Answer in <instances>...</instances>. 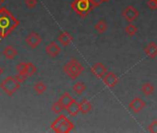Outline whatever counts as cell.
Wrapping results in <instances>:
<instances>
[{
    "label": "cell",
    "mask_w": 157,
    "mask_h": 133,
    "mask_svg": "<svg viewBox=\"0 0 157 133\" xmlns=\"http://www.w3.org/2000/svg\"><path fill=\"white\" fill-rule=\"evenodd\" d=\"M3 55L4 56L8 59V60H12L14 59L17 55H18V50L16 48H14L12 45H8L4 51H3Z\"/></svg>",
    "instance_id": "obj_13"
},
{
    "label": "cell",
    "mask_w": 157,
    "mask_h": 133,
    "mask_svg": "<svg viewBox=\"0 0 157 133\" xmlns=\"http://www.w3.org/2000/svg\"><path fill=\"white\" fill-rule=\"evenodd\" d=\"M3 71H4V70H3V68L1 66H0V76H1L2 74H3Z\"/></svg>",
    "instance_id": "obj_30"
},
{
    "label": "cell",
    "mask_w": 157,
    "mask_h": 133,
    "mask_svg": "<svg viewBox=\"0 0 157 133\" xmlns=\"http://www.w3.org/2000/svg\"><path fill=\"white\" fill-rule=\"evenodd\" d=\"M122 17L128 22L135 21L139 17V11L133 6H127L121 12Z\"/></svg>",
    "instance_id": "obj_5"
},
{
    "label": "cell",
    "mask_w": 157,
    "mask_h": 133,
    "mask_svg": "<svg viewBox=\"0 0 157 133\" xmlns=\"http://www.w3.org/2000/svg\"><path fill=\"white\" fill-rule=\"evenodd\" d=\"M42 41H43L42 36L35 32H31L25 38V43L27 44L28 46H30L33 49L38 47L42 43Z\"/></svg>",
    "instance_id": "obj_6"
},
{
    "label": "cell",
    "mask_w": 157,
    "mask_h": 133,
    "mask_svg": "<svg viewBox=\"0 0 157 133\" xmlns=\"http://www.w3.org/2000/svg\"><path fill=\"white\" fill-rule=\"evenodd\" d=\"M92 5L94 8H96V7H99L102 3H103V0H90Z\"/></svg>",
    "instance_id": "obj_29"
},
{
    "label": "cell",
    "mask_w": 157,
    "mask_h": 133,
    "mask_svg": "<svg viewBox=\"0 0 157 133\" xmlns=\"http://www.w3.org/2000/svg\"><path fill=\"white\" fill-rule=\"evenodd\" d=\"M110 0H103V2H109Z\"/></svg>",
    "instance_id": "obj_31"
},
{
    "label": "cell",
    "mask_w": 157,
    "mask_h": 133,
    "mask_svg": "<svg viewBox=\"0 0 157 133\" xmlns=\"http://www.w3.org/2000/svg\"><path fill=\"white\" fill-rule=\"evenodd\" d=\"M37 3H38L37 0H25V5L30 10L34 9L37 6Z\"/></svg>",
    "instance_id": "obj_26"
},
{
    "label": "cell",
    "mask_w": 157,
    "mask_h": 133,
    "mask_svg": "<svg viewBox=\"0 0 157 133\" xmlns=\"http://www.w3.org/2000/svg\"><path fill=\"white\" fill-rule=\"evenodd\" d=\"M15 79L17 80V82H18L22 83V82H25V80L27 79V76H26V75H24V74H20V73H18V75H16V76H15Z\"/></svg>",
    "instance_id": "obj_28"
},
{
    "label": "cell",
    "mask_w": 157,
    "mask_h": 133,
    "mask_svg": "<svg viewBox=\"0 0 157 133\" xmlns=\"http://www.w3.org/2000/svg\"><path fill=\"white\" fill-rule=\"evenodd\" d=\"M94 29H95V31H96L98 33H104V32L107 30V23H106V21H105V20H103V19L99 20V21L95 23Z\"/></svg>",
    "instance_id": "obj_17"
},
{
    "label": "cell",
    "mask_w": 157,
    "mask_h": 133,
    "mask_svg": "<svg viewBox=\"0 0 157 133\" xmlns=\"http://www.w3.org/2000/svg\"><path fill=\"white\" fill-rule=\"evenodd\" d=\"M91 72L94 75L95 78H97V79H103L104 76L107 72V69L105 68V66L103 63L98 62V63H95L94 65L92 66Z\"/></svg>",
    "instance_id": "obj_7"
},
{
    "label": "cell",
    "mask_w": 157,
    "mask_h": 133,
    "mask_svg": "<svg viewBox=\"0 0 157 133\" xmlns=\"http://www.w3.org/2000/svg\"><path fill=\"white\" fill-rule=\"evenodd\" d=\"M125 32H126V33H127L129 37H133V36L138 32V28L130 22L128 25L126 26Z\"/></svg>",
    "instance_id": "obj_21"
},
{
    "label": "cell",
    "mask_w": 157,
    "mask_h": 133,
    "mask_svg": "<svg viewBox=\"0 0 157 133\" xmlns=\"http://www.w3.org/2000/svg\"><path fill=\"white\" fill-rule=\"evenodd\" d=\"M51 128L56 133H68L73 130V123L65 115H60L51 124Z\"/></svg>",
    "instance_id": "obj_2"
},
{
    "label": "cell",
    "mask_w": 157,
    "mask_h": 133,
    "mask_svg": "<svg viewBox=\"0 0 157 133\" xmlns=\"http://www.w3.org/2000/svg\"><path fill=\"white\" fill-rule=\"evenodd\" d=\"M92 110V104L87 99H83L80 103V112L83 115L88 114Z\"/></svg>",
    "instance_id": "obj_16"
},
{
    "label": "cell",
    "mask_w": 157,
    "mask_h": 133,
    "mask_svg": "<svg viewBox=\"0 0 157 133\" xmlns=\"http://www.w3.org/2000/svg\"><path fill=\"white\" fill-rule=\"evenodd\" d=\"M84 71V66L81 64V62L72 58L70 59L64 66H63V72L71 80H75Z\"/></svg>",
    "instance_id": "obj_1"
},
{
    "label": "cell",
    "mask_w": 157,
    "mask_h": 133,
    "mask_svg": "<svg viewBox=\"0 0 157 133\" xmlns=\"http://www.w3.org/2000/svg\"><path fill=\"white\" fill-rule=\"evenodd\" d=\"M147 6L151 10H157V0H148L147 1Z\"/></svg>",
    "instance_id": "obj_27"
},
{
    "label": "cell",
    "mask_w": 157,
    "mask_h": 133,
    "mask_svg": "<svg viewBox=\"0 0 157 133\" xmlns=\"http://www.w3.org/2000/svg\"><path fill=\"white\" fill-rule=\"evenodd\" d=\"M86 89H87V88H86V85H85L84 83H82V82H77V83H75L74 86H73V91H74V93H75L76 94H78V95L82 94V93L85 92Z\"/></svg>",
    "instance_id": "obj_19"
},
{
    "label": "cell",
    "mask_w": 157,
    "mask_h": 133,
    "mask_svg": "<svg viewBox=\"0 0 157 133\" xmlns=\"http://www.w3.org/2000/svg\"><path fill=\"white\" fill-rule=\"evenodd\" d=\"M72 10L82 18H85L94 9L90 0H74L71 3Z\"/></svg>",
    "instance_id": "obj_3"
},
{
    "label": "cell",
    "mask_w": 157,
    "mask_h": 133,
    "mask_svg": "<svg viewBox=\"0 0 157 133\" xmlns=\"http://www.w3.org/2000/svg\"><path fill=\"white\" fill-rule=\"evenodd\" d=\"M145 106H146V103L140 97H135L128 104V108L136 114L140 112Z\"/></svg>",
    "instance_id": "obj_9"
},
{
    "label": "cell",
    "mask_w": 157,
    "mask_h": 133,
    "mask_svg": "<svg viewBox=\"0 0 157 133\" xmlns=\"http://www.w3.org/2000/svg\"><path fill=\"white\" fill-rule=\"evenodd\" d=\"M57 41L64 46H67L69 45L72 41H73V38L71 36V34L67 32H61L58 36H57Z\"/></svg>",
    "instance_id": "obj_12"
},
{
    "label": "cell",
    "mask_w": 157,
    "mask_h": 133,
    "mask_svg": "<svg viewBox=\"0 0 157 133\" xmlns=\"http://www.w3.org/2000/svg\"><path fill=\"white\" fill-rule=\"evenodd\" d=\"M20 87H21V83L17 82L15 77H11V76L7 77L0 83V88L9 96H12L20 89Z\"/></svg>",
    "instance_id": "obj_4"
},
{
    "label": "cell",
    "mask_w": 157,
    "mask_h": 133,
    "mask_svg": "<svg viewBox=\"0 0 157 133\" xmlns=\"http://www.w3.org/2000/svg\"><path fill=\"white\" fill-rule=\"evenodd\" d=\"M141 92L145 96H149L154 92V87L150 82H146L141 86Z\"/></svg>",
    "instance_id": "obj_20"
},
{
    "label": "cell",
    "mask_w": 157,
    "mask_h": 133,
    "mask_svg": "<svg viewBox=\"0 0 157 133\" xmlns=\"http://www.w3.org/2000/svg\"><path fill=\"white\" fill-rule=\"evenodd\" d=\"M103 82L108 88L112 89V88H115L117 86V84L119 82V79L114 72L107 71L106 74L103 78Z\"/></svg>",
    "instance_id": "obj_8"
},
{
    "label": "cell",
    "mask_w": 157,
    "mask_h": 133,
    "mask_svg": "<svg viewBox=\"0 0 157 133\" xmlns=\"http://www.w3.org/2000/svg\"><path fill=\"white\" fill-rule=\"evenodd\" d=\"M51 109H52V111H53L54 113H56V114H60L63 110H65L64 106H63V105H62L58 101L53 104V105H52Z\"/></svg>",
    "instance_id": "obj_24"
},
{
    "label": "cell",
    "mask_w": 157,
    "mask_h": 133,
    "mask_svg": "<svg viewBox=\"0 0 157 133\" xmlns=\"http://www.w3.org/2000/svg\"><path fill=\"white\" fill-rule=\"evenodd\" d=\"M148 130L151 133H157V120H152L148 127Z\"/></svg>",
    "instance_id": "obj_25"
},
{
    "label": "cell",
    "mask_w": 157,
    "mask_h": 133,
    "mask_svg": "<svg viewBox=\"0 0 157 133\" xmlns=\"http://www.w3.org/2000/svg\"><path fill=\"white\" fill-rule=\"evenodd\" d=\"M45 53L50 57L54 58V57H56L61 53V48L56 42H51L45 46Z\"/></svg>",
    "instance_id": "obj_10"
},
{
    "label": "cell",
    "mask_w": 157,
    "mask_h": 133,
    "mask_svg": "<svg viewBox=\"0 0 157 133\" xmlns=\"http://www.w3.org/2000/svg\"><path fill=\"white\" fill-rule=\"evenodd\" d=\"M36 71H37V68H36V66L33 63L28 62L27 63V69H26V75H27V77L33 76Z\"/></svg>",
    "instance_id": "obj_22"
},
{
    "label": "cell",
    "mask_w": 157,
    "mask_h": 133,
    "mask_svg": "<svg viewBox=\"0 0 157 133\" xmlns=\"http://www.w3.org/2000/svg\"><path fill=\"white\" fill-rule=\"evenodd\" d=\"M33 90H34V92L38 95H42V94H44L46 92L47 87H46V85L43 82H37L33 85Z\"/></svg>",
    "instance_id": "obj_18"
},
{
    "label": "cell",
    "mask_w": 157,
    "mask_h": 133,
    "mask_svg": "<svg viewBox=\"0 0 157 133\" xmlns=\"http://www.w3.org/2000/svg\"><path fill=\"white\" fill-rule=\"evenodd\" d=\"M26 69H27V63L26 62H21L16 66V70L20 74L26 75ZM27 76V75H26Z\"/></svg>",
    "instance_id": "obj_23"
},
{
    "label": "cell",
    "mask_w": 157,
    "mask_h": 133,
    "mask_svg": "<svg viewBox=\"0 0 157 133\" xmlns=\"http://www.w3.org/2000/svg\"><path fill=\"white\" fill-rule=\"evenodd\" d=\"M144 53L149 58L154 59L157 56V44H156V43L150 42L144 47Z\"/></svg>",
    "instance_id": "obj_11"
},
{
    "label": "cell",
    "mask_w": 157,
    "mask_h": 133,
    "mask_svg": "<svg viewBox=\"0 0 157 133\" xmlns=\"http://www.w3.org/2000/svg\"><path fill=\"white\" fill-rule=\"evenodd\" d=\"M67 111L70 116H76L80 112V103H78L75 99L72 101V103L69 104V106L67 108Z\"/></svg>",
    "instance_id": "obj_14"
},
{
    "label": "cell",
    "mask_w": 157,
    "mask_h": 133,
    "mask_svg": "<svg viewBox=\"0 0 157 133\" xmlns=\"http://www.w3.org/2000/svg\"><path fill=\"white\" fill-rule=\"evenodd\" d=\"M74 100V98L73 97H71V95L68 93H64L61 96H60V98L58 99V102L64 106V108H65V110H67V108L69 106V104L72 103V101Z\"/></svg>",
    "instance_id": "obj_15"
}]
</instances>
